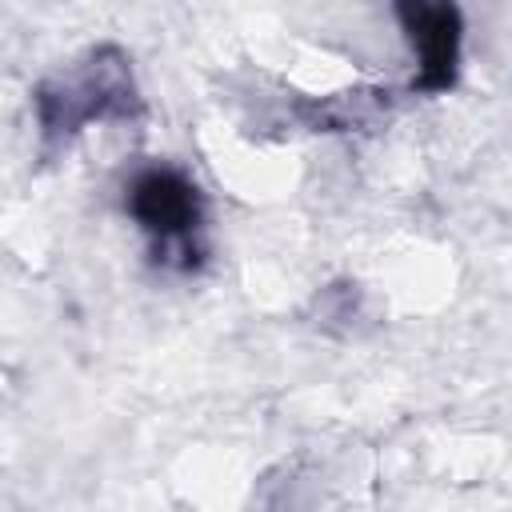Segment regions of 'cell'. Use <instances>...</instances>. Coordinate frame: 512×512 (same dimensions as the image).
Wrapping results in <instances>:
<instances>
[{
  "instance_id": "6da1fadb",
  "label": "cell",
  "mask_w": 512,
  "mask_h": 512,
  "mask_svg": "<svg viewBox=\"0 0 512 512\" xmlns=\"http://www.w3.org/2000/svg\"><path fill=\"white\" fill-rule=\"evenodd\" d=\"M128 212L152 236V256L172 268H196L204 256V200L200 188L176 168H144L128 184Z\"/></svg>"
},
{
  "instance_id": "7a4b0ae2",
  "label": "cell",
  "mask_w": 512,
  "mask_h": 512,
  "mask_svg": "<svg viewBox=\"0 0 512 512\" xmlns=\"http://www.w3.org/2000/svg\"><path fill=\"white\" fill-rule=\"evenodd\" d=\"M36 104H40L44 132L68 136V132H80L88 120L128 116L136 108V92H132V76L124 60L116 52H96L92 64L76 72L72 80L44 84L36 92Z\"/></svg>"
},
{
  "instance_id": "3957f363",
  "label": "cell",
  "mask_w": 512,
  "mask_h": 512,
  "mask_svg": "<svg viewBox=\"0 0 512 512\" xmlns=\"http://www.w3.org/2000/svg\"><path fill=\"white\" fill-rule=\"evenodd\" d=\"M396 16L416 48V92H444L456 80L460 60V8L456 0H396Z\"/></svg>"
}]
</instances>
